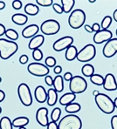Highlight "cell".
Segmentation results:
<instances>
[{"mask_svg": "<svg viewBox=\"0 0 117 129\" xmlns=\"http://www.w3.org/2000/svg\"><path fill=\"white\" fill-rule=\"evenodd\" d=\"M5 36L11 40H17L18 39V33L14 29H8L5 31Z\"/></svg>", "mask_w": 117, "mask_h": 129, "instance_id": "30", "label": "cell"}, {"mask_svg": "<svg viewBox=\"0 0 117 129\" xmlns=\"http://www.w3.org/2000/svg\"><path fill=\"white\" fill-rule=\"evenodd\" d=\"M52 8H53L54 11L58 14H61L63 13V8H62V5H60L58 4H53L52 5Z\"/></svg>", "mask_w": 117, "mask_h": 129, "instance_id": "36", "label": "cell"}, {"mask_svg": "<svg viewBox=\"0 0 117 129\" xmlns=\"http://www.w3.org/2000/svg\"><path fill=\"white\" fill-rule=\"evenodd\" d=\"M18 50V45L14 41L0 39V58L3 60H7L13 56Z\"/></svg>", "mask_w": 117, "mask_h": 129, "instance_id": "1", "label": "cell"}, {"mask_svg": "<svg viewBox=\"0 0 117 129\" xmlns=\"http://www.w3.org/2000/svg\"><path fill=\"white\" fill-rule=\"evenodd\" d=\"M58 100V92L53 88H50L47 92V104L52 107L56 104Z\"/></svg>", "mask_w": 117, "mask_h": 129, "instance_id": "19", "label": "cell"}, {"mask_svg": "<svg viewBox=\"0 0 117 129\" xmlns=\"http://www.w3.org/2000/svg\"><path fill=\"white\" fill-rule=\"evenodd\" d=\"M35 99L39 103H44L47 100V92L42 86H38L34 91Z\"/></svg>", "mask_w": 117, "mask_h": 129, "instance_id": "16", "label": "cell"}, {"mask_svg": "<svg viewBox=\"0 0 117 129\" xmlns=\"http://www.w3.org/2000/svg\"><path fill=\"white\" fill-rule=\"evenodd\" d=\"M23 5H22V2L19 1V0H14L12 2V7L15 9V10H20L22 8Z\"/></svg>", "mask_w": 117, "mask_h": 129, "instance_id": "37", "label": "cell"}, {"mask_svg": "<svg viewBox=\"0 0 117 129\" xmlns=\"http://www.w3.org/2000/svg\"><path fill=\"white\" fill-rule=\"evenodd\" d=\"M85 30H86L87 32H89V33H91V32H93V29H92V26L88 25V24H86L85 25Z\"/></svg>", "mask_w": 117, "mask_h": 129, "instance_id": "47", "label": "cell"}, {"mask_svg": "<svg viewBox=\"0 0 117 129\" xmlns=\"http://www.w3.org/2000/svg\"><path fill=\"white\" fill-rule=\"evenodd\" d=\"M33 59L36 60V61H40V60L43 58V52H42V51H40L39 49H36V50H33Z\"/></svg>", "mask_w": 117, "mask_h": 129, "instance_id": "34", "label": "cell"}, {"mask_svg": "<svg viewBox=\"0 0 117 129\" xmlns=\"http://www.w3.org/2000/svg\"><path fill=\"white\" fill-rule=\"evenodd\" d=\"M58 127V129H81L82 121L80 117L70 113L60 119Z\"/></svg>", "mask_w": 117, "mask_h": 129, "instance_id": "3", "label": "cell"}, {"mask_svg": "<svg viewBox=\"0 0 117 129\" xmlns=\"http://www.w3.org/2000/svg\"><path fill=\"white\" fill-rule=\"evenodd\" d=\"M62 8H63V12L69 13L73 10V7L74 6L75 1L74 0H61Z\"/></svg>", "mask_w": 117, "mask_h": 129, "instance_id": "25", "label": "cell"}, {"mask_svg": "<svg viewBox=\"0 0 117 129\" xmlns=\"http://www.w3.org/2000/svg\"><path fill=\"white\" fill-rule=\"evenodd\" d=\"M86 21V14L80 9H76L73 11L69 16L68 24L73 29H79L82 25H84Z\"/></svg>", "mask_w": 117, "mask_h": 129, "instance_id": "4", "label": "cell"}, {"mask_svg": "<svg viewBox=\"0 0 117 129\" xmlns=\"http://www.w3.org/2000/svg\"><path fill=\"white\" fill-rule=\"evenodd\" d=\"M90 3H94V2H95V0H90Z\"/></svg>", "mask_w": 117, "mask_h": 129, "instance_id": "52", "label": "cell"}, {"mask_svg": "<svg viewBox=\"0 0 117 129\" xmlns=\"http://www.w3.org/2000/svg\"><path fill=\"white\" fill-rule=\"evenodd\" d=\"M95 103L99 109L106 114H111L114 111V101L105 93H99L95 96Z\"/></svg>", "mask_w": 117, "mask_h": 129, "instance_id": "2", "label": "cell"}, {"mask_svg": "<svg viewBox=\"0 0 117 129\" xmlns=\"http://www.w3.org/2000/svg\"><path fill=\"white\" fill-rule=\"evenodd\" d=\"M27 71L33 76L45 77V76L48 75L50 70L46 64L35 62V63H31L27 66Z\"/></svg>", "mask_w": 117, "mask_h": 129, "instance_id": "9", "label": "cell"}, {"mask_svg": "<svg viewBox=\"0 0 117 129\" xmlns=\"http://www.w3.org/2000/svg\"><path fill=\"white\" fill-rule=\"evenodd\" d=\"M29 123V119L27 117H24V116H20V117H18L12 121V125L13 126L15 127H24L26 125H28Z\"/></svg>", "mask_w": 117, "mask_h": 129, "instance_id": "23", "label": "cell"}, {"mask_svg": "<svg viewBox=\"0 0 117 129\" xmlns=\"http://www.w3.org/2000/svg\"><path fill=\"white\" fill-rule=\"evenodd\" d=\"M76 99V95L73 92H67V93H65L61 96V98L60 99V105L62 106H67L69 104L73 103V101Z\"/></svg>", "mask_w": 117, "mask_h": 129, "instance_id": "18", "label": "cell"}, {"mask_svg": "<svg viewBox=\"0 0 117 129\" xmlns=\"http://www.w3.org/2000/svg\"><path fill=\"white\" fill-rule=\"evenodd\" d=\"M111 127L112 129H117V115L113 116L111 119Z\"/></svg>", "mask_w": 117, "mask_h": 129, "instance_id": "38", "label": "cell"}, {"mask_svg": "<svg viewBox=\"0 0 117 129\" xmlns=\"http://www.w3.org/2000/svg\"><path fill=\"white\" fill-rule=\"evenodd\" d=\"M99 93H100V92H98V91H96V90H95V91H94V92H93V95H94V96H97Z\"/></svg>", "mask_w": 117, "mask_h": 129, "instance_id": "51", "label": "cell"}, {"mask_svg": "<svg viewBox=\"0 0 117 129\" xmlns=\"http://www.w3.org/2000/svg\"><path fill=\"white\" fill-rule=\"evenodd\" d=\"M113 18L114 19V21L117 22V9L114 11V14H113Z\"/></svg>", "mask_w": 117, "mask_h": 129, "instance_id": "49", "label": "cell"}, {"mask_svg": "<svg viewBox=\"0 0 117 129\" xmlns=\"http://www.w3.org/2000/svg\"><path fill=\"white\" fill-rule=\"evenodd\" d=\"M80 109H81V106H80L79 103H71V104H69V105L66 106L65 110L67 113L73 114V113L80 112Z\"/></svg>", "mask_w": 117, "mask_h": 129, "instance_id": "26", "label": "cell"}, {"mask_svg": "<svg viewBox=\"0 0 117 129\" xmlns=\"http://www.w3.org/2000/svg\"><path fill=\"white\" fill-rule=\"evenodd\" d=\"M70 91L74 94H80L84 92L87 88V83L84 78L80 76H73L70 80Z\"/></svg>", "mask_w": 117, "mask_h": 129, "instance_id": "5", "label": "cell"}, {"mask_svg": "<svg viewBox=\"0 0 117 129\" xmlns=\"http://www.w3.org/2000/svg\"><path fill=\"white\" fill-rule=\"evenodd\" d=\"M77 54H78V50L75 46L73 45H71L69 46L68 48L67 49L66 51V54H65V57L67 58V60L68 61H73L77 57Z\"/></svg>", "mask_w": 117, "mask_h": 129, "instance_id": "22", "label": "cell"}, {"mask_svg": "<svg viewBox=\"0 0 117 129\" xmlns=\"http://www.w3.org/2000/svg\"><path fill=\"white\" fill-rule=\"evenodd\" d=\"M18 129H26L25 127H24H24H19V128H18Z\"/></svg>", "mask_w": 117, "mask_h": 129, "instance_id": "53", "label": "cell"}, {"mask_svg": "<svg viewBox=\"0 0 117 129\" xmlns=\"http://www.w3.org/2000/svg\"><path fill=\"white\" fill-rule=\"evenodd\" d=\"M12 121L7 116L3 117L0 119V129H12Z\"/></svg>", "mask_w": 117, "mask_h": 129, "instance_id": "27", "label": "cell"}, {"mask_svg": "<svg viewBox=\"0 0 117 129\" xmlns=\"http://www.w3.org/2000/svg\"><path fill=\"white\" fill-rule=\"evenodd\" d=\"M60 114H61V110L58 107H55L53 110L52 111V113H51V119H52V121H54V122H57V121L60 119Z\"/></svg>", "mask_w": 117, "mask_h": 129, "instance_id": "31", "label": "cell"}, {"mask_svg": "<svg viewBox=\"0 0 117 129\" xmlns=\"http://www.w3.org/2000/svg\"><path fill=\"white\" fill-rule=\"evenodd\" d=\"M92 29H93V31H94L96 33V32L101 31V25H100L98 23H94L93 25H92Z\"/></svg>", "mask_w": 117, "mask_h": 129, "instance_id": "43", "label": "cell"}, {"mask_svg": "<svg viewBox=\"0 0 117 129\" xmlns=\"http://www.w3.org/2000/svg\"><path fill=\"white\" fill-rule=\"evenodd\" d=\"M113 33L109 30H101L100 31L96 32L94 34L93 39L95 44H102L104 42H107L108 40L112 39Z\"/></svg>", "mask_w": 117, "mask_h": 129, "instance_id": "12", "label": "cell"}, {"mask_svg": "<svg viewBox=\"0 0 117 129\" xmlns=\"http://www.w3.org/2000/svg\"><path fill=\"white\" fill-rule=\"evenodd\" d=\"M2 113V108H1V107H0V113Z\"/></svg>", "mask_w": 117, "mask_h": 129, "instance_id": "54", "label": "cell"}, {"mask_svg": "<svg viewBox=\"0 0 117 129\" xmlns=\"http://www.w3.org/2000/svg\"><path fill=\"white\" fill-rule=\"evenodd\" d=\"M114 107L117 109V97L114 99Z\"/></svg>", "mask_w": 117, "mask_h": 129, "instance_id": "50", "label": "cell"}, {"mask_svg": "<svg viewBox=\"0 0 117 129\" xmlns=\"http://www.w3.org/2000/svg\"><path fill=\"white\" fill-rule=\"evenodd\" d=\"M45 64L47 66V67H54V66H56V59L55 58H53V57L50 56V57H47L46 58V60H45Z\"/></svg>", "mask_w": 117, "mask_h": 129, "instance_id": "33", "label": "cell"}, {"mask_svg": "<svg viewBox=\"0 0 117 129\" xmlns=\"http://www.w3.org/2000/svg\"><path fill=\"white\" fill-rule=\"evenodd\" d=\"M1 81H2V78L0 77V83H1Z\"/></svg>", "mask_w": 117, "mask_h": 129, "instance_id": "55", "label": "cell"}, {"mask_svg": "<svg viewBox=\"0 0 117 129\" xmlns=\"http://www.w3.org/2000/svg\"><path fill=\"white\" fill-rule=\"evenodd\" d=\"M115 33H116V36H117V29H116V32H115Z\"/></svg>", "mask_w": 117, "mask_h": 129, "instance_id": "56", "label": "cell"}, {"mask_svg": "<svg viewBox=\"0 0 117 129\" xmlns=\"http://www.w3.org/2000/svg\"><path fill=\"white\" fill-rule=\"evenodd\" d=\"M74 41L73 37L71 36H66V37L60 38L57 41L53 43L52 45V48L56 52H62V51L67 49L69 46L73 45V43Z\"/></svg>", "mask_w": 117, "mask_h": 129, "instance_id": "10", "label": "cell"}, {"mask_svg": "<svg viewBox=\"0 0 117 129\" xmlns=\"http://www.w3.org/2000/svg\"><path fill=\"white\" fill-rule=\"evenodd\" d=\"M36 2H37L38 5L45 7H48L53 5V1L52 0H37Z\"/></svg>", "mask_w": 117, "mask_h": 129, "instance_id": "35", "label": "cell"}, {"mask_svg": "<svg viewBox=\"0 0 117 129\" xmlns=\"http://www.w3.org/2000/svg\"><path fill=\"white\" fill-rule=\"evenodd\" d=\"M90 80L96 86H102L103 82H104V78L101 74H94L90 77Z\"/></svg>", "mask_w": 117, "mask_h": 129, "instance_id": "29", "label": "cell"}, {"mask_svg": "<svg viewBox=\"0 0 117 129\" xmlns=\"http://www.w3.org/2000/svg\"><path fill=\"white\" fill-rule=\"evenodd\" d=\"M112 20L113 18H111L110 16H106L104 18H103L102 22H101V27H102V30H107V28L111 25L112 24Z\"/></svg>", "mask_w": 117, "mask_h": 129, "instance_id": "32", "label": "cell"}, {"mask_svg": "<svg viewBox=\"0 0 117 129\" xmlns=\"http://www.w3.org/2000/svg\"><path fill=\"white\" fill-rule=\"evenodd\" d=\"M39 31V28L37 24H31V25L26 26L25 28L22 31V36L25 39H30L33 38L37 35V33Z\"/></svg>", "mask_w": 117, "mask_h": 129, "instance_id": "15", "label": "cell"}, {"mask_svg": "<svg viewBox=\"0 0 117 129\" xmlns=\"http://www.w3.org/2000/svg\"><path fill=\"white\" fill-rule=\"evenodd\" d=\"M45 81H46L47 86H52V85H53V79H52V78L51 77L50 75L46 76V78H45Z\"/></svg>", "mask_w": 117, "mask_h": 129, "instance_id": "39", "label": "cell"}, {"mask_svg": "<svg viewBox=\"0 0 117 129\" xmlns=\"http://www.w3.org/2000/svg\"><path fill=\"white\" fill-rule=\"evenodd\" d=\"M6 29H5V26L3 24H0V36H3L4 34H5Z\"/></svg>", "mask_w": 117, "mask_h": 129, "instance_id": "45", "label": "cell"}, {"mask_svg": "<svg viewBox=\"0 0 117 129\" xmlns=\"http://www.w3.org/2000/svg\"><path fill=\"white\" fill-rule=\"evenodd\" d=\"M40 30L45 35H54L60 30V24L54 19H48L42 23Z\"/></svg>", "mask_w": 117, "mask_h": 129, "instance_id": "8", "label": "cell"}, {"mask_svg": "<svg viewBox=\"0 0 117 129\" xmlns=\"http://www.w3.org/2000/svg\"><path fill=\"white\" fill-rule=\"evenodd\" d=\"M53 89L57 92H60L64 89V79L62 76L57 75L53 79Z\"/></svg>", "mask_w": 117, "mask_h": 129, "instance_id": "21", "label": "cell"}, {"mask_svg": "<svg viewBox=\"0 0 117 129\" xmlns=\"http://www.w3.org/2000/svg\"><path fill=\"white\" fill-rule=\"evenodd\" d=\"M48 110L46 107H40L38 109L37 113H36V120L40 126H47L49 121H48Z\"/></svg>", "mask_w": 117, "mask_h": 129, "instance_id": "13", "label": "cell"}, {"mask_svg": "<svg viewBox=\"0 0 117 129\" xmlns=\"http://www.w3.org/2000/svg\"><path fill=\"white\" fill-rule=\"evenodd\" d=\"M81 73L86 77H91L94 74V67L90 64H86L82 66Z\"/></svg>", "mask_w": 117, "mask_h": 129, "instance_id": "28", "label": "cell"}, {"mask_svg": "<svg viewBox=\"0 0 117 129\" xmlns=\"http://www.w3.org/2000/svg\"><path fill=\"white\" fill-rule=\"evenodd\" d=\"M19 62H20V64H24L27 63V62H28L27 55H25V54L22 55V56L19 58Z\"/></svg>", "mask_w": 117, "mask_h": 129, "instance_id": "41", "label": "cell"}, {"mask_svg": "<svg viewBox=\"0 0 117 129\" xmlns=\"http://www.w3.org/2000/svg\"><path fill=\"white\" fill-rule=\"evenodd\" d=\"M45 42V38L43 35H36L35 37L32 38L31 41L29 42L28 47L30 50H36L39 49Z\"/></svg>", "mask_w": 117, "mask_h": 129, "instance_id": "17", "label": "cell"}, {"mask_svg": "<svg viewBox=\"0 0 117 129\" xmlns=\"http://www.w3.org/2000/svg\"><path fill=\"white\" fill-rule=\"evenodd\" d=\"M103 88L107 91H115L117 90V83L115 77L112 73H107L104 78Z\"/></svg>", "mask_w": 117, "mask_h": 129, "instance_id": "14", "label": "cell"}, {"mask_svg": "<svg viewBox=\"0 0 117 129\" xmlns=\"http://www.w3.org/2000/svg\"><path fill=\"white\" fill-rule=\"evenodd\" d=\"M24 12L30 16H35L39 12V8L38 5L33 4H27L24 6Z\"/></svg>", "mask_w": 117, "mask_h": 129, "instance_id": "24", "label": "cell"}, {"mask_svg": "<svg viewBox=\"0 0 117 129\" xmlns=\"http://www.w3.org/2000/svg\"><path fill=\"white\" fill-rule=\"evenodd\" d=\"M12 20L17 25H24L27 23L28 18L26 15H24L22 13H16L12 17Z\"/></svg>", "mask_w": 117, "mask_h": 129, "instance_id": "20", "label": "cell"}, {"mask_svg": "<svg viewBox=\"0 0 117 129\" xmlns=\"http://www.w3.org/2000/svg\"><path fill=\"white\" fill-rule=\"evenodd\" d=\"M18 94L21 103L25 107H30L33 104V97L31 90L25 83H22L18 87Z\"/></svg>", "mask_w": 117, "mask_h": 129, "instance_id": "7", "label": "cell"}, {"mask_svg": "<svg viewBox=\"0 0 117 129\" xmlns=\"http://www.w3.org/2000/svg\"><path fill=\"white\" fill-rule=\"evenodd\" d=\"M102 53L107 58H112L117 53V39H112L105 44Z\"/></svg>", "mask_w": 117, "mask_h": 129, "instance_id": "11", "label": "cell"}, {"mask_svg": "<svg viewBox=\"0 0 117 129\" xmlns=\"http://www.w3.org/2000/svg\"><path fill=\"white\" fill-rule=\"evenodd\" d=\"M5 8V3L3 1H0V11L4 10Z\"/></svg>", "mask_w": 117, "mask_h": 129, "instance_id": "48", "label": "cell"}, {"mask_svg": "<svg viewBox=\"0 0 117 129\" xmlns=\"http://www.w3.org/2000/svg\"><path fill=\"white\" fill-rule=\"evenodd\" d=\"M95 55V46L94 45H92V44H88V45H85L80 52H78L76 58L80 62H88L94 58Z\"/></svg>", "mask_w": 117, "mask_h": 129, "instance_id": "6", "label": "cell"}, {"mask_svg": "<svg viewBox=\"0 0 117 129\" xmlns=\"http://www.w3.org/2000/svg\"><path fill=\"white\" fill-rule=\"evenodd\" d=\"M53 72H54V73H55V74L60 75V73H61V72H62V67H61L60 66H54Z\"/></svg>", "mask_w": 117, "mask_h": 129, "instance_id": "44", "label": "cell"}, {"mask_svg": "<svg viewBox=\"0 0 117 129\" xmlns=\"http://www.w3.org/2000/svg\"><path fill=\"white\" fill-rule=\"evenodd\" d=\"M47 129H58L57 122H54V121H51L47 125Z\"/></svg>", "mask_w": 117, "mask_h": 129, "instance_id": "40", "label": "cell"}, {"mask_svg": "<svg viewBox=\"0 0 117 129\" xmlns=\"http://www.w3.org/2000/svg\"><path fill=\"white\" fill-rule=\"evenodd\" d=\"M5 92H4V91H2V90H0V103H1V102H3L4 100H5Z\"/></svg>", "mask_w": 117, "mask_h": 129, "instance_id": "46", "label": "cell"}, {"mask_svg": "<svg viewBox=\"0 0 117 129\" xmlns=\"http://www.w3.org/2000/svg\"><path fill=\"white\" fill-rule=\"evenodd\" d=\"M73 74L70 73V72H67V73H66L65 74H64V77L63 79H65L66 81H70L72 79H73Z\"/></svg>", "mask_w": 117, "mask_h": 129, "instance_id": "42", "label": "cell"}]
</instances>
